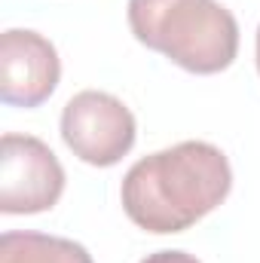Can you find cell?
I'll return each instance as SVG.
<instances>
[{
	"mask_svg": "<svg viewBox=\"0 0 260 263\" xmlns=\"http://www.w3.org/2000/svg\"><path fill=\"white\" fill-rule=\"evenodd\" d=\"M230 187L233 168L220 147L181 141L132 165L123 178V208L132 223L147 233H184L214 211Z\"/></svg>",
	"mask_w": 260,
	"mask_h": 263,
	"instance_id": "cell-1",
	"label": "cell"
},
{
	"mask_svg": "<svg viewBox=\"0 0 260 263\" xmlns=\"http://www.w3.org/2000/svg\"><path fill=\"white\" fill-rule=\"evenodd\" d=\"M129 28L190 73H220L239 52V25L217 0H129Z\"/></svg>",
	"mask_w": 260,
	"mask_h": 263,
	"instance_id": "cell-2",
	"label": "cell"
},
{
	"mask_svg": "<svg viewBox=\"0 0 260 263\" xmlns=\"http://www.w3.org/2000/svg\"><path fill=\"white\" fill-rule=\"evenodd\" d=\"M62 138L89 165H117L135 147V117L114 95L86 89L77 92L62 110Z\"/></svg>",
	"mask_w": 260,
	"mask_h": 263,
	"instance_id": "cell-3",
	"label": "cell"
},
{
	"mask_svg": "<svg viewBox=\"0 0 260 263\" xmlns=\"http://www.w3.org/2000/svg\"><path fill=\"white\" fill-rule=\"evenodd\" d=\"M65 190L59 156L31 135H3L0 141V211L40 214L49 211Z\"/></svg>",
	"mask_w": 260,
	"mask_h": 263,
	"instance_id": "cell-4",
	"label": "cell"
},
{
	"mask_svg": "<svg viewBox=\"0 0 260 263\" xmlns=\"http://www.w3.org/2000/svg\"><path fill=\"white\" fill-rule=\"evenodd\" d=\"M62 77L55 46L37 34L9 28L0 37V98L12 107L43 104Z\"/></svg>",
	"mask_w": 260,
	"mask_h": 263,
	"instance_id": "cell-5",
	"label": "cell"
},
{
	"mask_svg": "<svg viewBox=\"0 0 260 263\" xmlns=\"http://www.w3.org/2000/svg\"><path fill=\"white\" fill-rule=\"evenodd\" d=\"M0 263H92V254L62 236L46 233H3Z\"/></svg>",
	"mask_w": 260,
	"mask_h": 263,
	"instance_id": "cell-6",
	"label": "cell"
},
{
	"mask_svg": "<svg viewBox=\"0 0 260 263\" xmlns=\"http://www.w3.org/2000/svg\"><path fill=\"white\" fill-rule=\"evenodd\" d=\"M141 263H199V260L187 251H156V254H147Z\"/></svg>",
	"mask_w": 260,
	"mask_h": 263,
	"instance_id": "cell-7",
	"label": "cell"
},
{
	"mask_svg": "<svg viewBox=\"0 0 260 263\" xmlns=\"http://www.w3.org/2000/svg\"><path fill=\"white\" fill-rule=\"evenodd\" d=\"M257 70H260V28H257Z\"/></svg>",
	"mask_w": 260,
	"mask_h": 263,
	"instance_id": "cell-8",
	"label": "cell"
}]
</instances>
